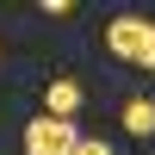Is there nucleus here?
<instances>
[{
    "mask_svg": "<svg viewBox=\"0 0 155 155\" xmlns=\"http://www.w3.org/2000/svg\"><path fill=\"white\" fill-rule=\"evenodd\" d=\"M106 50H112L118 62H130V68H149V74H155V19H143V12L106 19Z\"/></svg>",
    "mask_w": 155,
    "mask_h": 155,
    "instance_id": "obj_1",
    "label": "nucleus"
},
{
    "mask_svg": "<svg viewBox=\"0 0 155 155\" xmlns=\"http://www.w3.org/2000/svg\"><path fill=\"white\" fill-rule=\"evenodd\" d=\"M81 130L68 118H31L25 124V155H74Z\"/></svg>",
    "mask_w": 155,
    "mask_h": 155,
    "instance_id": "obj_2",
    "label": "nucleus"
},
{
    "mask_svg": "<svg viewBox=\"0 0 155 155\" xmlns=\"http://www.w3.org/2000/svg\"><path fill=\"white\" fill-rule=\"evenodd\" d=\"M74 112H81V81L56 74V81L44 87V118H68V124H74Z\"/></svg>",
    "mask_w": 155,
    "mask_h": 155,
    "instance_id": "obj_3",
    "label": "nucleus"
},
{
    "mask_svg": "<svg viewBox=\"0 0 155 155\" xmlns=\"http://www.w3.org/2000/svg\"><path fill=\"white\" fill-rule=\"evenodd\" d=\"M124 130H130V137H155V99L149 93L124 99Z\"/></svg>",
    "mask_w": 155,
    "mask_h": 155,
    "instance_id": "obj_4",
    "label": "nucleus"
},
{
    "mask_svg": "<svg viewBox=\"0 0 155 155\" xmlns=\"http://www.w3.org/2000/svg\"><path fill=\"white\" fill-rule=\"evenodd\" d=\"M74 155H112V143H93V137H81V143H74Z\"/></svg>",
    "mask_w": 155,
    "mask_h": 155,
    "instance_id": "obj_5",
    "label": "nucleus"
}]
</instances>
